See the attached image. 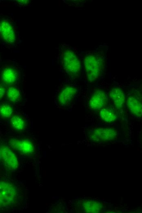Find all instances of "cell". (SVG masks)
<instances>
[{"instance_id": "4fadbf2b", "label": "cell", "mask_w": 142, "mask_h": 213, "mask_svg": "<svg viewBox=\"0 0 142 213\" xmlns=\"http://www.w3.org/2000/svg\"><path fill=\"white\" fill-rule=\"evenodd\" d=\"M100 118L106 123L114 122L118 118V113L114 108L106 107L100 111Z\"/></svg>"}, {"instance_id": "6da1fadb", "label": "cell", "mask_w": 142, "mask_h": 213, "mask_svg": "<svg viewBox=\"0 0 142 213\" xmlns=\"http://www.w3.org/2000/svg\"><path fill=\"white\" fill-rule=\"evenodd\" d=\"M56 49L60 71L71 81L79 79L83 67L82 51L66 43L59 44Z\"/></svg>"}, {"instance_id": "e0dca14e", "label": "cell", "mask_w": 142, "mask_h": 213, "mask_svg": "<svg viewBox=\"0 0 142 213\" xmlns=\"http://www.w3.org/2000/svg\"><path fill=\"white\" fill-rule=\"evenodd\" d=\"M13 112V109L11 106L7 104L1 105L0 107V115L2 119L11 118Z\"/></svg>"}, {"instance_id": "2e32d148", "label": "cell", "mask_w": 142, "mask_h": 213, "mask_svg": "<svg viewBox=\"0 0 142 213\" xmlns=\"http://www.w3.org/2000/svg\"><path fill=\"white\" fill-rule=\"evenodd\" d=\"M10 122L11 127L15 131L20 132L23 131L26 128V124L24 119L18 115L12 116L10 118Z\"/></svg>"}, {"instance_id": "9c48e42d", "label": "cell", "mask_w": 142, "mask_h": 213, "mask_svg": "<svg viewBox=\"0 0 142 213\" xmlns=\"http://www.w3.org/2000/svg\"><path fill=\"white\" fill-rule=\"evenodd\" d=\"M1 160L9 169L15 170L19 166V162L14 152L8 146L1 144L0 147Z\"/></svg>"}, {"instance_id": "8fae6325", "label": "cell", "mask_w": 142, "mask_h": 213, "mask_svg": "<svg viewBox=\"0 0 142 213\" xmlns=\"http://www.w3.org/2000/svg\"><path fill=\"white\" fill-rule=\"evenodd\" d=\"M109 96L116 109H120L123 108L125 102V94L121 87H113L110 91Z\"/></svg>"}, {"instance_id": "ac0fdd59", "label": "cell", "mask_w": 142, "mask_h": 213, "mask_svg": "<svg viewBox=\"0 0 142 213\" xmlns=\"http://www.w3.org/2000/svg\"><path fill=\"white\" fill-rule=\"evenodd\" d=\"M12 4L16 6H18L21 8H26L30 6L31 3V1H11Z\"/></svg>"}, {"instance_id": "d6986e66", "label": "cell", "mask_w": 142, "mask_h": 213, "mask_svg": "<svg viewBox=\"0 0 142 213\" xmlns=\"http://www.w3.org/2000/svg\"><path fill=\"white\" fill-rule=\"evenodd\" d=\"M6 87L4 85L1 84V87H0V98L2 100L4 97L5 95H6Z\"/></svg>"}, {"instance_id": "ba28073f", "label": "cell", "mask_w": 142, "mask_h": 213, "mask_svg": "<svg viewBox=\"0 0 142 213\" xmlns=\"http://www.w3.org/2000/svg\"><path fill=\"white\" fill-rule=\"evenodd\" d=\"M108 100V95L105 90L102 89H97L91 94L88 103L89 107L93 111H100L106 107Z\"/></svg>"}, {"instance_id": "277c9868", "label": "cell", "mask_w": 142, "mask_h": 213, "mask_svg": "<svg viewBox=\"0 0 142 213\" xmlns=\"http://www.w3.org/2000/svg\"><path fill=\"white\" fill-rule=\"evenodd\" d=\"M19 194L15 185L6 180L0 183V202L1 208H10L19 202Z\"/></svg>"}, {"instance_id": "5bb4252c", "label": "cell", "mask_w": 142, "mask_h": 213, "mask_svg": "<svg viewBox=\"0 0 142 213\" xmlns=\"http://www.w3.org/2000/svg\"><path fill=\"white\" fill-rule=\"evenodd\" d=\"M81 206L83 210L87 213H98L103 209V205L101 203L90 200L82 202Z\"/></svg>"}, {"instance_id": "8992f818", "label": "cell", "mask_w": 142, "mask_h": 213, "mask_svg": "<svg viewBox=\"0 0 142 213\" xmlns=\"http://www.w3.org/2000/svg\"><path fill=\"white\" fill-rule=\"evenodd\" d=\"M7 62L1 67V84L6 87L16 86L20 81V71L15 63L11 64L9 60Z\"/></svg>"}, {"instance_id": "52a82bcc", "label": "cell", "mask_w": 142, "mask_h": 213, "mask_svg": "<svg viewBox=\"0 0 142 213\" xmlns=\"http://www.w3.org/2000/svg\"><path fill=\"white\" fill-rule=\"evenodd\" d=\"M79 91L75 84L66 83L60 86L57 94L58 105L61 107H67L72 102Z\"/></svg>"}, {"instance_id": "7a4b0ae2", "label": "cell", "mask_w": 142, "mask_h": 213, "mask_svg": "<svg viewBox=\"0 0 142 213\" xmlns=\"http://www.w3.org/2000/svg\"><path fill=\"white\" fill-rule=\"evenodd\" d=\"M109 47L104 44L94 50L82 51L83 68L88 83H94L102 76L105 71Z\"/></svg>"}, {"instance_id": "30bf717a", "label": "cell", "mask_w": 142, "mask_h": 213, "mask_svg": "<svg viewBox=\"0 0 142 213\" xmlns=\"http://www.w3.org/2000/svg\"><path fill=\"white\" fill-rule=\"evenodd\" d=\"M9 144L11 148L23 155H29L34 153V146L29 140L13 138L10 139Z\"/></svg>"}, {"instance_id": "7c38bea8", "label": "cell", "mask_w": 142, "mask_h": 213, "mask_svg": "<svg viewBox=\"0 0 142 213\" xmlns=\"http://www.w3.org/2000/svg\"><path fill=\"white\" fill-rule=\"evenodd\" d=\"M126 105L131 113L138 117H142V102L136 97H129Z\"/></svg>"}, {"instance_id": "9a60e30c", "label": "cell", "mask_w": 142, "mask_h": 213, "mask_svg": "<svg viewBox=\"0 0 142 213\" xmlns=\"http://www.w3.org/2000/svg\"><path fill=\"white\" fill-rule=\"evenodd\" d=\"M6 87V95L8 100L13 102H18L20 100L21 98V93L20 89L17 86Z\"/></svg>"}, {"instance_id": "5b68a950", "label": "cell", "mask_w": 142, "mask_h": 213, "mask_svg": "<svg viewBox=\"0 0 142 213\" xmlns=\"http://www.w3.org/2000/svg\"><path fill=\"white\" fill-rule=\"evenodd\" d=\"M118 134L117 130L114 127H98L91 130L88 137L93 142L102 144L116 140Z\"/></svg>"}, {"instance_id": "3957f363", "label": "cell", "mask_w": 142, "mask_h": 213, "mask_svg": "<svg viewBox=\"0 0 142 213\" xmlns=\"http://www.w3.org/2000/svg\"><path fill=\"white\" fill-rule=\"evenodd\" d=\"M0 40L2 48L17 50L21 44L20 23L11 14L1 15Z\"/></svg>"}]
</instances>
